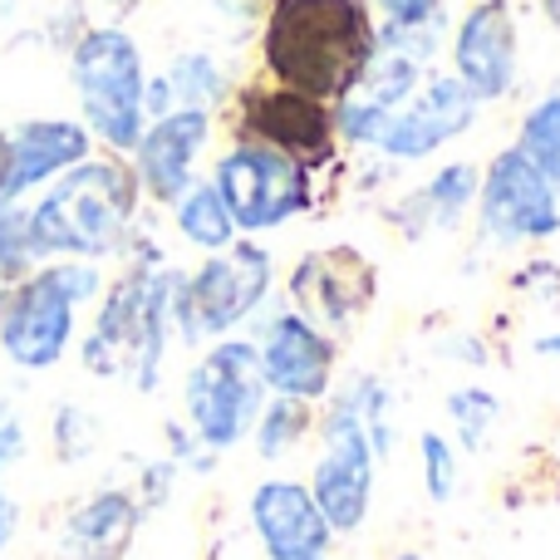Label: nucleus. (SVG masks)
I'll return each mask as SVG.
<instances>
[{
  "label": "nucleus",
  "mask_w": 560,
  "mask_h": 560,
  "mask_svg": "<svg viewBox=\"0 0 560 560\" xmlns=\"http://www.w3.org/2000/svg\"><path fill=\"white\" fill-rule=\"evenodd\" d=\"M447 408V423H453V438L467 447V453H482L487 438H492L497 418H502V398L492 388H477V384H463L443 398Z\"/></svg>",
  "instance_id": "nucleus-26"
},
{
  "label": "nucleus",
  "mask_w": 560,
  "mask_h": 560,
  "mask_svg": "<svg viewBox=\"0 0 560 560\" xmlns=\"http://www.w3.org/2000/svg\"><path fill=\"white\" fill-rule=\"evenodd\" d=\"M94 153L98 143L79 118H20L0 128V207L30 202L39 187Z\"/></svg>",
  "instance_id": "nucleus-15"
},
{
  "label": "nucleus",
  "mask_w": 560,
  "mask_h": 560,
  "mask_svg": "<svg viewBox=\"0 0 560 560\" xmlns=\"http://www.w3.org/2000/svg\"><path fill=\"white\" fill-rule=\"evenodd\" d=\"M261 69L271 84L335 108L378 55V15L369 0H266Z\"/></svg>",
  "instance_id": "nucleus-1"
},
{
  "label": "nucleus",
  "mask_w": 560,
  "mask_h": 560,
  "mask_svg": "<svg viewBox=\"0 0 560 560\" xmlns=\"http://www.w3.org/2000/svg\"><path fill=\"white\" fill-rule=\"evenodd\" d=\"M453 74L472 89L477 104L512 98L522 79V30L506 0H477L453 30Z\"/></svg>",
  "instance_id": "nucleus-16"
},
{
  "label": "nucleus",
  "mask_w": 560,
  "mask_h": 560,
  "mask_svg": "<svg viewBox=\"0 0 560 560\" xmlns=\"http://www.w3.org/2000/svg\"><path fill=\"white\" fill-rule=\"evenodd\" d=\"M541 5H546V20L560 30V0H541Z\"/></svg>",
  "instance_id": "nucleus-37"
},
{
  "label": "nucleus",
  "mask_w": 560,
  "mask_h": 560,
  "mask_svg": "<svg viewBox=\"0 0 560 560\" xmlns=\"http://www.w3.org/2000/svg\"><path fill=\"white\" fill-rule=\"evenodd\" d=\"M394 560H428V556H423V551H398Z\"/></svg>",
  "instance_id": "nucleus-39"
},
{
  "label": "nucleus",
  "mask_w": 560,
  "mask_h": 560,
  "mask_svg": "<svg viewBox=\"0 0 560 560\" xmlns=\"http://www.w3.org/2000/svg\"><path fill=\"white\" fill-rule=\"evenodd\" d=\"M512 290L516 295H526V300H546V305H556L560 300V266L556 261H526L522 271L512 276Z\"/></svg>",
  "instance_id": "nucleus-34"
},
{
  "label": "nucleus",
  "mask_w": 560,
  "mask_h": 560,
  "mask_svg": "<svg viewBox=\"0 0 560 560\" xmlns=\"http://www.w3.org/2000/svg\"><path fill=\"white\" fill-rule=\"evenodd\" d=\"M418 463H423L428 502L447 506L457 497V447L447 443L438 428H428V433H418Z\"/></svg>",
  "instance_id": "nucleus-30"
},
{
  "label": "nucleus",
  "mask_w": 560,
  "mask_h": 560,
  "mask_svg": "<svg viewBox=\"0 0 560 560\" xmlns=\"http://www.w3.org/2000/svg\"><path fill=\"white\" fill-rule=\"evenodd\" d=\"M345 394L354 398L359 423H364L369 443H374L378 463H384L394 453V394H388V384L378 374H354V378H345Z\"/></svg>",
  "instance_id": "nucleus-28"
},
{
  "label": "nucleus",
  "mask_w": 560,
  "mask_h": 560,
  "mask_svg": "<svg viewBox=\"0 0 560 560\" xmlns=\"http://www.w3.org/2000/svg\"><path fill=\"white\" fill-rule=\"evenodd\" d=\"M148 512L138 506L133 487H98L79 497L55 526L59 560H124L143 532Z\"/></svg>",
  "instance_id": "nucleus-19"
},
{
  "label": "nucleus",
  "mask_w": 560,
  "mask_h": 560,
  "mask_svg": "<svg viewBox=\"0 0 560 560\" xmlns=\"http://www.w3.org/2000/svg\"><path fill=\"white\" fill-rule=\"evenodd\" d=\"M98 443H104V433H98V418L89 413L84 404H74V398L55 404V413H49V457H55L59 467L89 463V457L98 453Z\"/></svg>",
  "instance_id": "nucleus-27"
},
{
  "label": "nucleus",
  "mask_w": 560,
  "mask_h": 560,
  "mask_svg": "<svg viewBox=\"0 0 560 560\" xmlns=\"http://www.w3.org/2000/svg\"><path fill=\"white\" fill-rule=\"evenodd\" d=\"M378 15V25H433L443 20L447 0H369Z\"/></svg>",
  "instance_id": "nucleus-33"
},
{
  "label": "nucleus",
  "mask_w": 560,
  "mask_h": 560,
  "mask_svg": "<svg viewBox=\"0 0 560 560\" xmlns=\"http://www.w3.org/2000/svg\"><path fill=\"white\" fill-rule=\"evenodd\" d=\"M246 512H252V532L261 541L266 560H315L329 556V546H335V532H329L310 482L266 477V482L252 487Z\"/></svg>",
  "instance_id": "nucleus-18"
},
{
  "label": "nucleus",
  "mask_w": 560,
  "mask_h": 560,
  "mask_svg": "<svg viewBox=\"0 0 560 560\" xmlns=\"http://www.w3.org/2000/svg\"><path fill=\"white\" fill-rule=\"evenodd\" d=\"M315 423H319V404L271 394L261 408V418H256V428H252L256 457H261V463H285V457H295L300 447L315 438Z\"/></svg>",
  "instance_id": "nucleus-24"
},
{
  "label": "nucleus",
  "mask_w": 560,
  "mask_h": 560,
  "mask_svg": "<svg viewBox=\"0 0 560 560\" xmlns=\"http://www.w3.org/2000/svg\"><path fill=\"white\" fill-rule=\"evenodd\" d=\"M39 261L35 252V232H30V207L25 202H5L0 207V285L30 276Z\"/></svg>",
  "instance_id": "nucleus-29"
},
{
  "label": "nucleus",
  "mask_w": 560,
  "mask_h": 560,
  "mask_svg": "<svg viewBox=\"0 0 560 560\" xmlns=\"http://www.w3.org/2000/svg\"><path fill=\"white\" fill-rule=\"evenodd\" d=\"M276 295V256L256 236H236L226 252H212L183 271L177 285V345L202 349L212 339L242 335V325L266 315Z\"/></svg>",
  "instance_id": "nucleus-5"
},
{
  "label": "nucleus",
  "mask_w": 560,
  "mask_h": 560,
  "mask_svg": "<svg viewBox=\"0 0 560 560\" xmlns=\"http://www.w3.org/2000/svg\"><path fill=\"white\" fill-rule=\"evenodd\" d=\"M266 388L261 359H256L252 335H226L197 349V359L183 374V423L197 433V443L212 447L217 457L242 447L261 418Z\"/></svg>",
  "instance_id": "nucleus-6"
},
{
  "label": "nucleus",
  "mask_w": 560,
  "mask_h": 560,
  "mask_svg": "<svg viewBox=\"0 0 560 560\" xmlns=\"http://www.w3.org/2000/svg\"><path fill=\"white\" fill-rule=\"evenodd\" d=\"M30 207L39 261H98L118 266L143 226V187L124 153H94L79 167L39 187Z\"/></svg>",
  "instance_id": "nucleus-3"
},
{
  "label": "nucleus",
  "mask_w": 560,
  "mask_h": 560,
  "mask_svg": "<svg viewBox=\"0 0 560 560\" xmlns=\"http://www.w3.org/2000/svg\"><path fill=\"white\" fill-rule=\"evenodd\" d=\"M315 438H319V457L310 467V492H315L329 532L354 536L374 512L378 453L369 443L364 423H359V408L345 394V384H335V394L319 404Z\"/></svg>",
  "instance_id": "nucleus-9"
},
{
  "label": "nucleus",
  "mask_w": 560,
  "mask_h": 560,
  "mask_svg": "<svg viewBox=\"0 0 560 560\" xmlns=\"http://www.w3.org/2000/svg\"><path fill=\"white\" fill-rule=\"evenodd\" d=\"M222 114L232 124V138L276 148V153L295 158L300 167H310V173H325L339 158L335 108L310 94H295L285 84H271V79L242 84Z\"/></svg>",
  "instance_id": "nucleus-10"
},
{
  "label": "nucleus",
  "mask_w": 560,
  "mask_h": 560,
  "mask_svg": "<svg viewBox=\"0 0 560 560\" xmlns=\"http://www.w3.org/2000/svg\"><path fill=\"white\" fill-rule=\"evenodd\" d=\"M20 532V502L5 492V482H0V556L10 551V541H15Z\"/></svg>",
  "instance_id": "nucleus-35"
},
{
  "label": "nucleus",
  "mask_w": 560,
  "mask_h": 560,
  "mask_svg": "<svg viewBox=\"0 0 560 560\" xmlns=\"http://www.w3.org/2000/svg\"><path fill=\"white\" fill-rule=\"evenodd\" d=\"M177 477H183V467H177L173 457H153V463H143L138 467V482H133L138 506H143V512H163L177 492Z\"/></svg>",
  "instance_id": "nucleus-31"
},
{
  "label": "nucleus",
  "mask_w": 560,
  "mask_h": 560,
  "mask_svg": "<svg viewBox=\"0 0 560 560\" xmlns=\"http://www.w3.org/2000/svg\"><path fill=\"white\" fill-rule=\"evenodd\" d=\"M256 359H261L266 388L280 398H305L325 404L339 384V339L310 325L295 305H276L252 329Z\"/></svg>",
  "instance_id": "nucleus-13"
},
{
  "label": "nucleus",
  "mask_w": 560,
  "mask_h": 560,
  "mask_svg": "<svg viewBox=\"0 0 560 560\" xmlns=\"http://www.w3.org/2000/svg\"><path fill=\"white\" fill-rule=\"evenodd\" d=\"M472 212H477V232L492 246H541L560 236V197L551 177L516 143L502 148L487 163Z\"/></svg>",
  "instance_id": "nucleus-11"
},
{
  "label": "nucleus",
  "mask_w": 560,
  "mask_h": 560,
  "mask_svg": "<svg viewBox=\"0 0 560 560\" xmlns=\"http://www.w3.org/2000/svg\"><path fill=\"white\" fill-rule=\"evenodd\" d=\"M104 5H114V10H133V5H143V0H104Z\"/></svg>",
  "instance_id": "nucleus-38"
},
{
  "label": "nucleus",
  "mask_w": 560,
  "mask_h": 560,
  "mask_svg": "<svg viewBox=\"0 0 560 560\" xmlns=\"http://www.w3.org/2000/svg\"><path fill=\"white\" fill-rule=\"evenodd\" d=\"M69 84L79 98V124L94 133L104 153H133L148 128V65L138 39L124 25H84L65 49Z\"/></svg>",
  "instance_id": "nucleus-4"
},
{
  "label": "nucleus",
  "mask_w": 560,
  "mask_h": 560,
  "mask_svg": "<svg viewBox=\"0 0 560 560\" xmlns=\"http://www.w3.org/2000/svg\"><path fill=\"white\" fill-rule=\"evenodd\" d=\"M167 217H173V232L183 246H192L197 256H212V252H226V246L236 242V222L232 212H226L222 192H217L212 177H197L192 187H187L183 197H177L173 207H167Z\"/></svg>",
  "instance_id": "nucleus-22"
},
{
  "label": "nucleus",
  "mask_w": 560,
  "mask_h": 560,
  "mask_svg": "<svg viewBox=\"0 0 560 560\" xmlns=\"http://www.w3.org/2000/svg\"><path fill=\"white\" fill-rule=\"evenodd\" d=\"M532 354L536 359H560V329H556V335H536L532 339Z\"/></svg>",
  "instance_id": "nucleus-36"
},
{
  "label": "nucleus",
  "mask_w": 560,
  "mask_h": 560,
  "mask_svg": "<svg viewBox=\"0 0 560 560\" xmlns=\"http://www.w3.org/2000/svg\"><path fill=\"white\" fill-rule=\"evenodd\" d=\"M79 315L84 305L74 300L59 261L35 266L30 276L0 285V359L20 374H49L74 349L84 329Z\"/></svg>",
  "instance_id": "nucleus-8"
},
{
  "label": "nucleus",
  "mask_w": 560,
  "mask_h": 560,
  "mask_svg": "<svg viewBox=\"0 0 560 560\" xmlns=\"http://www.w3.org/2000/svg\"><path fill=\"white\" fill-rule=\"evenodd\" d=\"M423 74H428L423 59L404 55V49H384V45H378V55H374V65L364 69V79H359V84L335 104L339 143L374 148L378 128L394 118L398 104H408V98H413V89L423 84Z\"/></svg>",
  "instance_id": "nucleus-20"
},
{
  "label": "nucleus",
  "mask_w": 560,
  "mask_h": 560,
  "mask_svg": "<svg viewBox=\"0 0 560 560\" xmlns=\"http://www.w3.org/2000/svg\"><path fill=\"white\" fill-rule=\"evenodd\" d=\"M378 300V266L359 246H319L290 266L285 305H295L325 335H349Z\"/></svg>",
  "instance_id": "nucleus-12"
},
{
  "label": "nucleus",
  "mask_w": 560,
  "mask_h": 560,
  "mask_svg": "<svg viewBox=\"0 0 560 560\" xmlns=\"http://www.w3.org/2000/svg\"><path fill=\"white\" fill-rule=\"evenodd\" d=\"M65 5H79V0H65Z\"/></svg>",
  "instance_id": "nucleus-40"
},
{
  "label": "nucleus",
  "mask_w": 560,
  "mask_h": 560,
  "mask_svg": "<svg viewBox=\"0 0 560 560\" xmlns=\"http://www.w3.org/2000/svg\"><path fill=\"white\" fill-rule=\"evenodd\" d=\"M315 560H329V556H315Z\"/></svg>",
  "instance_id": "nucleus-41"
},
{
  "label": "nucleus",
  "mask_w": 560,
  "mask_h": 560,
  "mask_svg": "<svg viewBox=\"0 0 560 560\" xmlns=\"http://www.w3.org/2000/svg\"><path fill=\"white\" fill-rule=\"evenodd\" d=\"M212 133L217 114H202V108H173V114L153 118L138 138V148L128 153L138 187H143V202L173 207L197 183V163L212 148Z\"/></svg>",
  "instance_id": "nucleus-17"
},
{
  "label": "nucleus",
  "mask_w": 560,
  "mask_h": 560,
  "mask_svg": "<svg viewBox=\"0 0 560 560\" xmlns=\"http://www.w3.org/2000/svg\"><path fill=\"white\" fill-rule=\"evenodd\" d=\"M477 114L482 104L457 74H423L413 98L398 104L394 118L378 128L374 153H384L388 163H423V158L443 153L453 138H463L477 124Z\"/></svg>",
  "instance_id": "nucleus-14"
},
{
  "label": "nucleus",
  "mask_w": 560,
  "mask_h": 560,
  "mask_svg": "<svg viewBox=\"0 0 560 560\" xmlns=\"http://www.w3.org/2000/svg\"><path fill=\"white\" fill-rule=\"evenodd\" d=\"M516 148L551 177L556 197H560V89L541 94L532 108L522 114V128H516Z\"/></svg>",
  "instance_id": "nucleus-25"
},
{
  "label": "nucleus",
  "mask_w": 560,
  "mask_h": 560,
  "mask_svg": "<svg viewBox=\"0 0 560 560\" xmlns=\"http://www.w3.org/2000/svg\"><path fill=\"white\" fill-rule=\"evenodd\" d=\"M30 457V423L15 408V398H0V477L15 472Z\"/></svg>",
  "instance_id": "nucleus-32"
},
{
  "label": "nucleus",
  "mask_w": 560,
  "mask_h": 560,
  "mask_svg": "<svg viewBox=\"0 0 560 560\" xmlns=\"http://www.w3.org/2000/svg\"><path fill=\"white\" fill-rule=\"evenodd\" d=\"M163 84H167L173 108H202V114H222L236 94L226 65L217 55H207V49H183V55H173L163 69Z\"/></svg>",
  "instance_id": "nucleus-23"
},
{
  "label": "nucleus",
  "mask_w": 560,
  "mask_h": 560,
  "mask_svg": "<svg viewBox=\"0 0 560 560\" xmlns=\"http://www.w3.org/2000/svg\"><path fill=\"white\" fill-rule=\"evenodd\" d=\"M477 187H482V167L477 163H447L428 177L418 192H408L398 207H388V222L418 242L428 232H457L467 222V212L477 207Z\"/></svg>",
  "instance_id": "nucleus-21"
},
{
  "label": "nucleus",
  "mask_w": 560,
  "mask_h": 560,
  "mask_svg": "<svg viewBox=\"0 0 560 560\" xmlns=\"http://www.w3.org/2000/svg\"><path fill=\"white\" fill-rule=\"evenodd\" d=\"M177 285L183 266H138L118 261L104 295L94 305V319L79 329L74 359L89 378H124L138 394H153L163 384L167 349L177 345Z\"/></svg>",
  "instance_id": "nucleus-2"
},
{
  "label": "nucleus",
  "mask_w": 560,
  "mask_h": 560,
  "mask_svg": "<svg viewBox=\"0 0 560 560\" xmlns=\"http://www.w3.org/2000/svg\"><path fill=\"white\" fill-rule=\"evenodd\" d=\"M212 183L242 236L280 232L315 207V173L310 167H300L295 158L276 153V148L242 143V138H232L217 153Z\"/></svg>",
  "instance_id": "nucleus-7"
}]
</instances>
